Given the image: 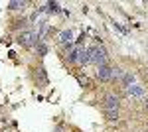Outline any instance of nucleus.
Segmentation results:
<instances>
[{
	"label": "nucleus",
	"mask_w": 148,
	"mask_h": 132,
	"mask_svg": "<svg viewBox=\"0 0 148 132\" xmlns=\"http://www.w3.org/2000/svg\"><path fill=\"white\" fill-rule=\"evenodd\" d=\"M42 42V38H40V34L32 32V30H26L18 36V44L24 45V47H32V45H38Z\"/></svg>",
	"instance_id": "f257e3e1"
},
{
	"label": "nucleus",
	"mask_w": 148,
	"mask_h": 132,
	"mask_svg": "<svg viewBox=\"0 0 148 132\" xmlns=\"http://www.w3.org/2000/svg\"><path fill=\"white\" fill-rule=\"evenodd\" d=\"M89 51H91V63H95L97 67L107 65V49L103 45H93L89 47Z\"/></svg>",
	"instance_id": "f03ea898"
},
{
	"label": "nucleus",
	"mask_w": 148,
	"mask_h": 132,
	"mask_svg": "<svg viewBox=\"0 0 148 132\" xmlns=\"http://www.w3.org/2000/svg\"><path fill=\"white\" fill-rule=\"evenodd\" d=\"M105 110H107V112H119V97H116V95L109 93V95L105 97Z\"/></svg>",
	"instance_id": "7ed1b4c3"
},
{
	"label": "nucleus",
	"mask_w": 148,
	"mask_h": 132,
	"mask_svg": "<svg viewBox=\"0 0 148 132\" xmlns=\"http://www.w3.org/2000/svg\"><path fill=\"white\" fill-rule=\"evenodd\" d=\"M97 79H101V81H111V79H113V67H109V65L97 67Z\"/></svg>",
	"instance_id": "20e7f679"
},
{
	"label": "nucleus",
	"mask_w": 148,
	"mask_h": 132,
	"mask_svg": "<svg viewBox=\"0 0 148 132\" xmlns=\"http://www.w3.org/2000/svg\"><path fill=\"white\" fill-rule=\"evenodd\" d=\"M79 49H81V45H77V44L67 45V61L69 63H77V59H79Z\"/></svg>",
	"instance_id": "39448f33"
},
{
	"label": "nucleus",
	"mask_w": 148,
	"mask_h": 132,
	"mask_svg": "<svg viewBox=\"0 0 148 132\" xmlns=\"http://www.w3.org/2000/svg\"><path fill=\"white\" fill-rule=\"evenodd\" d=\"M126 93H128V95H130L132 99H142V97H144V87H142V85H136V83H134V85L126 87Z\"/></svg>",
	"instance_id": "423d86ee"
},
{
	"label": "nucleus",
	"mask_w": 148,
	"mask_h": 132,
	"mask_svg": "<svg viewBox=\"0 0 148 132\" xmlns=\"http://www.w3.org/2000/svg\"><path fill=\"white\" fill-rule=\"evenodd\" d=\"M87 63H91V51H89V47H83V45H81L77 65H87Z\"/></svg>",
	"instance_id": "0eeeda50"
},
{
	"label": "nucleus",
	"mask_w": 148,
	"mask_h": 132,
	"mask_svg": "<svg viewBox=\"0 0 148 132\" xmlns=\"http://www.w3.org/2000/svg\"><path fill=\"white\" fill-rule=\"evenodd\" d=\"M71 40H73V32L71 30H63V32L59 34V44L71 45Z\"/></svg>",
	"instance_id": "6e6552de"
},
{
	"label": "nucleus",
	"mask_w": 148,
	"mask_h": 132,
	"mask_svg": "<svg viewBox=\"0 0 148 132\" xmlns=\"http://www.w3.org/2000/svg\"><path fill=\"white\" fill-rule=\"evenodd\" d=\"M134 75H132V73H125V75H123V79H121V83H123V85H125V87H130V85H134Z\"/></svg>",
	"instance_id": "1a4fd4ad"
},
{
	"label": "nucleus",
	"mask_w": 148,
	"mask_h": 132,
	"mask_svg": "<svg viewBox=\"0 0 148 132\" xmlns=\"http://www.w3.org/2000/svg\"><path fill=\"white\" fill-rule=\"evenodd\" d=\"M24 6H26V2H20V0L8 2V8H10V10H20V8H24Z\"/></svg>",
	"instance_id": "9d476101"
},
{
	"label": "nucleus",
	"mask_w": 148,
	"mask_h": 132,
	"mask_svg": "<svg viewBox=\"0 0 148 132\" xmlns=\"http://www.w3.org/2000/svg\"><path fill=\"white\" fill-rule=\"evenodd\" d=\"M123 75H125V71L121 67H113V79H123Z\"/></svg>",
	"instance_id": "9b49d317"
},
{
	"label": "nucleus",
	"mask_w": 148,
	"mask_h": 132,
	"mask_svg": "<svg viewBox=\"0 0 148 132\" xmlns=\"http://www.w3.org/2000/svg\"><path fill=\"white\" fill-rule=\"evenodd\" d=\"M47 10L49 12H61V8H59V4H57V2H47Z\"/></svg>",
	"instance_id": "f8f14e48"
},
{
	"label": "nucleus",
	"mask_w": 148,
	"mask_h": 132,
	"mask_svg": "<svg viewBox=\"0 0 148 132\" xmlns=\"http://www.w3.org/2000/svg\"><path fill=\"white\" fill-rule=\"evenodd\" d=\"M36 49H38V53H40V55H46V53H47V45H44L42 42L36 45Z\"/></svg>",
	"instance_id": "ddd939ff"
},
{
	"label": "nucleus",
	"mask_w": 148,
	"mask_h": 132,
	"mask_svg": "<svg viewBox=\"0 0 148 132\" xmlns=\"http://www.w3.org/2000/svg\"><path fill=\"white\" fill-rule=\"evenodd\" d=\"M107 116H109V120H111V122L119 120V112H107Z\"/></svg>",
	"instance_id": "4468645a"
},
{
	"label": "nucleus",
	"mask_w": 148,
	"mask_h": 132,
	"mask_svg": "<svg viewBox=\"0 0 148 132\" xmlns=\"http://www.w3.org/2000/svg\"><path fill=\"white\" fill-rule=\"evenodd\" d=\"M114 28H116V30H119L121 34H126V30L123 28V26H121V24H116V22H114Z\"/></svg>",
	"instance_id": "2eb2a0df"
},
{
	"label": "nucleus",
	"mask_w": 148,
	"mask_h": 132,
	"mask_svg": "<svg viewBox=\"0 0 148 132\" xmlns=\"http://www.w3.org/2000/svg\"><path fill=\"white\" fill-rule=\"evenodd\" d=\"M56 132H65V130H63V126H57V128H56Z\"/></svg>",
	"instance_id": "dca6fc26"
},
{
	"label": "nucleus",
	"mask_w": 148,
	"mask_h": 132,
	"mask_svg": "<svg viewBox=\"0 0 148 132\" xmlns=\"http://www.w3.org/2000/svg\"><path fill=\"white\" fill-rule=\"evenodd\" d=\"M146 110H148V101H146Z\"/></svg>",
	"instance_id": "f3484780"
}]
</instances>
